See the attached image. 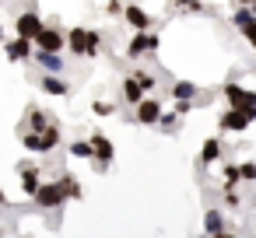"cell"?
<instances>
[{
    "mask_svg": "<svg viewBox=\"0 0 256 238\" xmlns=\"http://www.w3.org/2000/svg\"><path fill=\"white\" fill-rule=\"evenodd\" d=\"M92 144H95V172H106L109 168V161L116 158V147H112V140L106 137V133H92Z\"/></svg>",
    "mask_w": 256,
    "mask_h": 238,
    "instance_id": "obj_8",
    "label": "cell"
},
{
    "mask_svg": "<svg viewBox=\"0 0 256 238\" xmlns=\"http://www.w3.org/2000/svg\"><path fill=\"white\" fill-rule=\"evenodd\" d=\"M106 11H109V14H123V11H126V7H123V4H120V0H109V4H106Z\"/></svg>",
    "mask_w": 256,
    "mask_h": 238,
    "instance_id": "obj_32",
    "label": "cell"
},
{
    "mask_svg": "<svg viewBox=\"0 0 256 238\" xmlns=\"http://www.w3.org/2000/svg\"><path fill=\"white\" fill-rule=\"evenodd\" d=\"M120 91H123V102H126L130 109H137V105H140V102L148 98V95H144V88H140V81H137L134 74H126V77H123Z\"/></svg>",
    "mask_w": 256,
    "mask_h": 238,
    "instance_id": "obj_13",
    "label": "cell"
},
{
    "mask_svg": "<svg viewBox=\"0 0 256 238\" xmlns=\"http://www.w3.org/2000/svg\"><path fill=\"white\" fill-rule=\"evenodd\" d=\"M64 203H67V193H64L60 179H56V182H42V189L36 193V207H39V210H56V207H64Z\"/></svg>",
    "mask_w": 256,
    "mask_h": 238,
    "instance_id": "obj_4",
    "label": "cell"
},
{
    "mask_svg": "<svg viewBox=\"0 0 256 238\" xmlns=\"http://www.w3.org/2000/svg\"><path fill=\"white\" fill-rule=\"evenodd\" d=\"M36 42L32 39H11V42H4V56L11 60V63H18V60H28V56H36V49H32Z\"/></svg>",
    "mask_w": 256,
    "mask_h": 238,
    "instance_id": "obj_12",
    "label": "cell"
},
{
    "mask_svg": "<svg viewBox=\"0 0 256 238\" xmlns=\"http://www.w3.org/2000/svg\"><path fill=\"white\" fill-rule=\"evenodd\" d=\"M22 137V147L25 151H32V154H50V151H56L60 144H64V133L56 130V126H46V130H28V133H18Z\"/></svg>",
    "mask_w": 256,
    "mask_h": 238,
    "instance_id": "obj_1",
    "label": "cell"
},
{
    "mask_svg": "<svg viewBox=\"0 0 256 238\" xmlns=\"http://www.w3.org/2000/svg\"><path fill=\"white\" fill-rule=\"evenodd\" d=\"M224 203H228V207H238V203H242V200H238V189H235V186H224Z\"/></svg>",
    "mask_w": 256,
    "mask_h": 238,
    "instance_id": "obj_29",
    "label": "cell"
},
{
    "mask_svg": "<svg viewBox=\"0 0 256 238\" xmlns=\"http://www.w3.org/2000/svg\"><path fill=\"white\" fill-rule=\"evenodd\" d=\"M22 175V193L28 196V200H36V193L42 189V172H39V165H28L25 172H18Z\"/></svg>",
    "mask_w": 256,
    "mask_h": 238,
    "instance_id": "obj_16",
    "label": "cell"
},
{
    "mask_svg": "<svg viewBox=\"0 0 256 238\" xmlns=\"http://www.w3.org/2000/svg\"><path fill=\"white\" fill-rule=\"evenodd\" d=\"M4 203H8V196H4V189H0V207H4Z\"/></svg>",
    "mask_w": 256,
    "mask_h": 238,
    "instance_id": "obj_34",
    "label": "cell"
},
{
    "mask_svg": "<svg viewBox=\"0 0 256 238\" xmlns=\"http://www.w3.org/2000/svg\"><path fill=\"white\" fill-rule=\"evenodd\" d=\"M221 91H224V98H228V109H242V112H249V116L256 119V91L238 88V84H235V77H228Z\"/></svg>",
    "mask_w": 256,
    "mask_h": 238,
    "instance_id": "obj_3",
    "label": "cell"
},
{
    "mask_svg": "<svg viewBox=\"0 0 256 238\" xmlns=\"http://www.w3.org/2000/svg\"><path fill=\"white\" fill-rule=\"evenodd\" d=\"M134 77L140 81V88H144V91H154V84H158V77H154L151 70H134Z\"/></svg>",
    "mask_w": 256,
    "mask_h": 238,
    "instance_id": "obj_27",
    "label": "cell"
},
{
    "mask_svg": "<svg viewBox=\"0 0 256 238\" xmlns=\"http://www.w3.org/2000/svg\"><path fill=\"white\" fill-rule=\"evenodd\" d=\"M42 28H46V21H42L36 11H22V14L14 18V32H18L22 39H32V42H36V35H39Z\"/></svg>",
    "mask_w": 256,
    "mask_h": 238,
    "instance_id": "obj_7",
    "label": "cell"
},
{
    "mask_svg": "<svg viewBox=\"0 0 256 238\" xmlns=\"http://www.w3.org/2000/svg\"><path fill=\"white\" fill-rule=\"evenodd\" d=\"M172 11H176V14H200V11H204V0H176Z\"/></svg>",
    "mask_w": 256,
    "mask_h": 238,
    "instance_id": "obj_24",
    "label": "cell"
},
{
    "mask_svg": "<svg viewBox=\"0 0 256 238\" xmlns=\"http://www.w3.org/2000/svg\"><path fill=\"white\" fill-rule=\"evenodd\" d=\"M238 168H242V182H252V179H256V165H252V161H242Z\"/></svg>",
    "mask_w": 256,
    "mask_h": 238,
    "instance_id": "obj_30",
    "label": "cell"
},
{
    "mask_svg": "<svg viewBox=\"0 0 256 238\" xmlns=\"http://www.w3.org/2000/svg\"><path fill=\"white\" fill-rule=\"evenodd\" d=\"M158 130H165V133H176L179 130V112L172 109V112H162V119H158Z\"/></svg>",
    "mask_w": 256,
    "mask_h": 238,
    "instance_id": "obj_25",
    "label": "cell"
},
{
    "mask_svg": "<svg viewBox=\"0 0 256 238\" xmlns=\"http://www.w3.org/2000/svg\"><path fill=\"white\" fill-rule=\"evenodd\" d=\"M172 109H176V112H179V116H186V112H190V109H193V102H176V105H172Z\"/></svg>",
    "mask_w": 256,
    "mask_h": 238,
    "instance_id": "obj_33",
    "label": "cell"
},
{
    "mask_svg": "<svg viewBox=\"0 0 256 238\" xmlns=\"http://www.w3.org/2000/svg\"><path fill=\"white\" fill-rule=\"evenodd\" d=\"M98 46H102V35L92 28H70L67 32V49L74 56H98Z\"/></svg>",
    "mask_w": 256,
    "mask_h": 238,
    "instance_id": "obj_2",
    "label": "cell"
},
{
    "mask_svg": "<svg viewBox=\"0 0 256 238\" xmlns=\"http://www.w3.org/2000/svg\"><path fill=\"white\" fill-rule=\"evenodd\" d=\"M4 235H8V231H4V228H0V238H4Z\"/></svg>",
    "mask_w": 256,
    "mask_h": 238,
    "instance_id": "obj_38",
    "label": "cell"
},
{
    "mask_svg": "<svg viewBox=\"0 0 256 238\" xmlns=\"http://www.w3.org/2000/svg\"><path fill=\"white\" fill-rule=\"evenodd\" d=\"M39 88H42L46 95H53V98H67V95H70V84H67L60 74H42V77H39Z\"/></svg>",
    "mask_w": 256,
    "mask_h": 238,
    "instance_id": "obj_15",
    "label": "cell"
},
{
    "mask_svg": "<svg viewBox=\"0 0 256 238\" xmlns=\"http://www.w3.org/2000/svg\"><path fill=\"white\" fill-rule=\"evenodd\" d=\"M123 21H126L134 32H151V25H154V18H151L144 7H137V4H126V11H123Z\"/></svg>",
    "mask_w": 256,
    "mask_h": 238,
    "instance_id": "obj_11",
    "label": "cell"
},
{
    "mask_svg": "<svg viewBox=\"0 0 256 238\" xmlns=\"http://www.w3.org/2000/svg\"><path fill=\"white\" fill-rule=\"evenodd\" d=\"M158 35L154 32H134V39H130V46H126V56L130 60H137V56H151L154 49H158Z\"/></svg>",
    "mask_w": 256,
    "mask_h": 238,
    "instance_id": "obj_5",
    "label": "cell"
},
{
    "mask_svg": "<svg viewBox=\"0 0 256 238\" xmlns=\"http://www.w3.org/2000/svg\"><path fill=\"white\" fill-rule=\"evenodd\" d=\"M196 95H200V88H196L193 81H176V84H172V98H176V102H193Z\"/></svg>",
    "mask_w": 256,
    "mask_h": 238,
    "instance_id": "obj_20",
    "label": "cell"
},
{
    "mask_svg": "<svg viewBox=\"0 0 256 238\" xmlns=\"http://www.w3.org/2000/svg\"><path fill=\"white\" fill-rule=\"evenodd\" d=\"M249 21H256V11H252V7H235V11H232V25H235L238 32H242Z\"/></svg>",
    "mask_w": 256,
    "mask_h": 238,
    "instance_id": "obj_23",
    "label": "cell"
},
{
    "mask_svg": "<svg viewBox=\"0 0 256 238\" xmlns=\"http://www.w3.org/2000/svg\"><path fill=\"white\" fill-rule=\"evenodd\" d=\"M221 154H224L221 140H218V137H207V140H204V147H200V168H207V165L221 161Z\"/></svg>",
    "mask_w": 256,
    "mask_h": 238,
    "instance_id": "obj_18",
    "label": "cell"
},
{
    "mask_svg": "<svg viewBox=\"0 0 256 238\" xmlns=\"http://www.w3.org/2000/svg\"><path fill=\"white\" fill-rule=\"evenodd\" d=\"M0 46H4V25H0Z\"/></svg>",
    "mask_w": 256,
    "mask_h": 238,
    "instance_id": "obj_35",
    "label": "cell"
},
{
    "mask_svg": "<svg viewBox=\"0 0 256 238\" xmlns=\"http://www.w3.org/2000/svg\"><path fill=\"white\" fill-rule=\"evenodd\" d=\"M221 238H238V235H228V231H224V235H221Z\"/></svg>",
    "mask_w": 256,
    "mask_h": 238,
    "instance_id": "obj_37",
    "label": "cell"
},
{
    "mask_svg": "<svg viewBox=\"0 0 256 238\" xmlns=\"http://www.w3.org/2000/svg\"><path fill=\"white\" fill-rule=\"evenodd\" d=\"M162 102L158 98H144L137 109H134V123H140V126H158V119H162Z\"/></svg>",
    "mask_w": 256,
    "mask_h": 238,
    "instance_id": "obj_10",
    "label": "cell"
},
{
    "mask_svg": "<svg viewBox=\"0 0 256 238\" xmlns=\"http://www.w3.org/2000/svg\"><path fill=\"white\" fill-rule=\"evenodd\" d=\"M92 112H95V116H116L120 105H116V102H92Z\"/></svg>",
    "mask_w": 256,
    "mask_h": 238,
    "instance_id": "obj_28",
    "label": "cell"
},
{
    "mask_svg": "<svg viewBox=\"0 0 256 238\" xmlns=\"http://www.w3.org/2000/svg\"><path fill=\"white\" fill-rule=\"evenodd\" d=\"M67 154H70V158H92V161H95V144H92V137H88V140H70V144H67Z\"/></svg>",
    "mask_w": 256,
    "mask_h": 238,
    "instance_id": "obj_21",
    "label": "cell"
},
{
    "mask_svg": "<svg viewBox=\"0 0 256 238\" xmlns=\"http://www.w3.org/2000/svg\"><path fill=\"white\" fill-rule=\"evenodd\" d=\"M36 60L46 74H64V56L60 53H50V49H36Z\"/></svg>",
    "mask_w": 256,
    "mask_h": 238,
    "instance_id": "obj_19",
    "label": "cell"
},
{
    "mask_svg": "<svg viewBox=\"0 0 256 238\" xmlns=\"http://www.w3.org/2000/svg\"><path fill=\"white\" fill-rule=\"evenodd\" d=\"M204 235L207 238H221L224 235V214L221 210H214V207L204 210Z\"/></svg>",
    "mask_w": 256,
    "mask_h": 238,
    "instance_id": "obj_17",
    "label": "cell"
},
{
    "mask_svg": "<svg viewBox=\"0 0 256 238\" xmlns=\"http://www.w3.org/2000/svg\"><path fill=\"white\" fill-rule=\"evenodd\" d=\"M60 186H64L67 200H81V196H84V193H81V182H78L70 172H64V175H60Z\"/></svg>",
    "mask_w": 256,
    "mask_h": 238,
    "instance_id": "obj_22",
    "label": "cell"
},
{
    "mask_svg": "<svg viewBox=\"0 0 256 238\" xmlns=\"http://www.w3.org/2000/svg\"><path fill=\"white\" fill-rule=\"evenodd\" d=\"M221 175H224V186H238V182H242V168H238V165H232V161H228V165H221Z\"/></svg>",
    "mask_w": 256,
    "mask_h": 238,
    "instance_id": "obj_26",
    "label": "cell"
},
{
    "mask_svg": "<svg viewBox=\"0 0 256 238\" xmlns=\"http://www.w3.org/2000/svg\"><path fill=\"white\" fill-rule=\"evenodd\" d=\"M249 123H252L249 112H242V109H224L221 119H218V130H221V133H242V130H249Z\"/></svg>",
    "mask_w": 256,
    "mask_h": 238,
    "instance_id": "obj_6",
    "label": "cell"
},
{
    "mask_svg": "<svg viewBox=\"0 0 256 238\" xmlns=\"http://www.w3.org/2000/svg\"><path fill=\"white\" fill-rule=\"evenodd\" d=\"M46 126H56V123H53V116H46L39 105H32V109L25 112V123H22V130H18V133H28V130H36V133H39V130H46Z\"/></svg>",
    "mask_w": 256,
    "mask_h": 238,
    "instance_id": "obj_14",
    "label": "cell"
},
{
    "mask_svg": "<svg viewBox=\"0 0 256 238\" xmlns=\"http://www.w3.org/2000/svg\"><path fill=\"white\" fill-rule=\"evenodd\" d=\"M242 35H246V42H249V46L256 49V21H249V25L242 28Z\"/></svg>",
    "mask_w": 256,
    "mask_h": 238,
    "instance_id": "obj_31",
    "label": "cell"
},
{
    "mask_svg": "<svg viewBox=\"0 0 256 238\" xmlns=\"http://www.w3.org/2000/svg\"><path fill=\"white\" fill-rule=\"evenodd\" d=\"M246 7H252V11H256V0H249V4H246Z\"/></svg>",
    "mask_w": 256,
    "mask_h": 238,
    "instance_id": "obj_36",
    "label": "cell"
},
{
    "mask_svg": "<svg viewBox=\"0 0 256 238\" xmlns=\"http://www.w3.org/2000/svg\"><path fill=\"white\" fill-rule=\"evenodd\" d=\"M36 49H50V53H64L67 49V35L53 25H46L39 35H36Z\"/></svg>",
    "mask_w": 256,
    "mask_h": 238,
    "instance_id": "obj_9",
    "label": "cell"
}]
</instances>
